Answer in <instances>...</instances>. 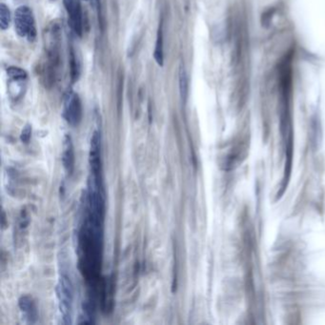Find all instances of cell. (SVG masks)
<instances>
[{
    "instance_id": "obj_1",
    "label": "cell",
    "mask_w": 325,
    "mask_h": 325,
    "mask_svg": "<svg viewBox=\"0 0 325 325\" xmlns=\"http://www.w3.org/2000/svg\"><path fill=\"white\" fill-rule=\"evenodd\" d=\"M47 33V44L45 46V54L39 67V74L43 85L46 88H51L58 78L61 65L58 26L53 25Z\"/></svg>"
},
{
    "instance_id": "obj_2",
    "label": "cell",
    "mask_w": 325,
    "mask_h": 325,
    "mask_svg": "<svg viewBox=\"0 0 325 325\" xmlns=\"http://www.w3.org/2000/svg\"><path fill=\"white\" fill-rule=\"evenodd\" d=\"M56 296L58 301L59 312L61 315V324L71 325L72 324V313H73V284L70 278L62 273L59 277L56 286Z\"/></svg>"
},
{
    "instance_id": "obj_3",
    "label": "cell",
    "mask_w": 325,
    "mask_h": 325,
    "mask_svg": "<svg viewBox=\"0 0 325 325\" xmlns=\"http://www.w3.org/2000/svg\"><path fill=\"white\" fill-rule=\"evenodd\" d=\"M14 28L17 34L26 38L28 41H34L36 37L35 20L31 8L28 6H20L15 10Z\"/></svg>"
},
{
    "instance_id": "obj_4",
    "label": "cell",
    "mask_w": 325,
    "mask_h": 325,
    "mask_svg": "<svg viewBox=\"0 0 325 325\" xmlns=\"http://www.w3.org/2000/svg\"><path fill=\"white\" fill-rule=\"evenodd\" d=\"M63 116L66 121L72 126H77L82 118V105L78 94L74 92H68L64 99Z\"/></svg>"
},
{
    "instance_id": "obj_5",
    "label": "cell",
    "mask_w": 325,
    "mask_h": 325,
    "mask_svg": "<svg viewBox=\"0 0 325 325\" xmlns=\"http://www.w3.org/2000/svg\"><path fill=\"white\" fill-rule=\"evenodd\" d=\"M64 6L70 17V24L78 36H82L83 33V18H82V10L79 0H63Z\"/></svg>"
},
{
    "instance_id": "obj_6",
    "label": "cell",
    "mask_w": 325,
    "mask_h": 325,
    "mask_svg": "<svg viewBox=\"0 0 325 325\" xmlns=\"http://www.w3.org/2000/svg\"><path fill=\"white\" fill-rule=\"evenodd\" d=\"M22 319L27 324H35L38 319V312L33 300L29 296H22L18 301Z\"/></svg>"
},
{
    "instance_id": "obj_7",
    "label": "cell",
    "mask_w": 325,
    "mask_h": 325,
    "mask_svg": "<svg viewBox=\"0 0 325 325\" xmlns=\"http://www.w3.org/2000/svg\"><path fill=\"white\" fill-rule=\"evenodd\" d=\"M74 149L73 140L69 135H66L63 143L62 163L68 175H72L74 169Z\"/></svg>"
},
{
    "instance_id": "obj_8",
    "label": "cell",
    "mask_w": 325,
    "mask_h": 325,
    "mask_svg": "<svg viewBox=\"0 0 325 325\" xmlns=\"http://www.w3.org/2000/svg\"><path fill=\"white\" fill-rule=\"evenodd\" d=\"M162 21L159 23L157 30V41L154 52V57L158 66L162 67L164 62V52H163V29H162Z\"/></svg>"
},
{
    "instance_id": "obj_9",
    "label": "cell",
    "mask_w": 325,
    "mask_h": 325,
    "mask_svg": "<svg viewBox=\"0 0 325 325\" xmlns=\"http://www.w3.org/2000/svg\"><path fill=\"white\" fill-rule=\"evenodd\" d=\"M178 77H179L178 81H179L180 96H181L182 101H186L187 96H188V75H187V73H186L183 65H181L179 68Z\"/></svg>"
},
{
    "instance_id": "obj_10",
    "label": "cell",
    "mask_w": 325,
    "mask_h": 325,
    "mask_svg": "<svg viewBox=\"0 0 325 325\" xmlns=\"http://www.w3.org/2000/svg\"><path fill=\"white\" fill-rule=\"evenodd\" d=\"M70 69H71V79L73 82H75L77 81L80 74V65L73 47H71L70 50Z\"/></svg>"
},
{
    "instance_id": "obj_11",
    "label": "cell",
    "mask_w": 325,
    "mask_h": 325,
    "mask_svg": "<svg viewBox=\"0 0 325 325\" xmlns=\"http://www.w3.org/2000/svg\"><path fill=\"white\" fill-rule=\"evenodd\" d=\"M10 23V11L9 8L1 3L0 5V28L2 31H5L9 28Z\"/></svg>"
},
{
    "instance_id": "obj_12",
    "label": "cell",
    "mask_w": 325,
    "mask_h": 325,
    "mask_svg": "<svg viewBox=\"0 0 325 325\" xmlns=\"http://www.w3.org/2000/svg\"><path fill=\"white\" fill-rule=\"evenodd\" d=\"M7 74L10 79L17 80H26L27 73L18 67H10L7 69Z\"/></svg>"
},
{
    "instance_id": "obj_13",
    "label": "cell",
    "mask_w": 325,
    "mask_h": 325,
    "mask_svg": "<svg viewBox=\"0 0 325 325\" xmlns=\"http://www.w3.org/2000/svg\"><path fill=\"white\" fill-rule=\"evenodd\" d=\"M122 92H123V75L119 73L118 75V82H117V101H118V108L120 107V102L122 100Z\"/></svg>"
},
{
    "instance_id": "obj_14",
    "label": "cell",
    "mask_w": 325,
    "mask_h": 325,
    "mask_svg": "<svg viewBox=\"0 0 325 325\" xmlns=\"http://www.w3.org/2000/svg\"><path fill=\"white\" fill-rule=\"evenodd\" d=\"M31 127L30 125H26L24 127V129L22 130L21 133L20 138L22 142L24 143H28L31 139Z\"/></svg>"
},
{
    "instance_id": "obj_15",
    "label": "cell",
    "mask_w": 325,
    "mask_h": 325,
    "mask_svg": "<svg viewBox=\"0 0 325 325\" xmlns=\"http://www.w3.org/2000/svg\"><path fill=\"white\" fill-rule=\"evenodd\" d=\"M95 4H96V10H97V15H98V21H99V25L101 27V31H103V26H104V22H103V14H102V4H101V0H94Z\"/></svg>"
}]
</instances>
